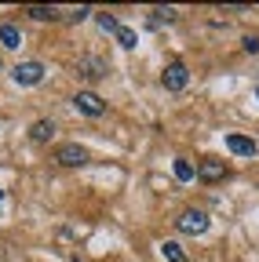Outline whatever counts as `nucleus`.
<instances>
[{
  "label": "nucleus",
  "instance_id": "9",
  "mask_svg": "<svg viewBox=\"0 0 259 262\" xmlns=\"http://www.w3.org/2000/svg\"><path fill=\"white\" fill-rule=\"evenodd\" d=\"M26 15L37 18V22H58V18H62V11H58V8H48V4H29Z\"/></svg>",
  "mask_w": 259,
  "mask_h": 262
},
{
  "label": "nucleus",
  "instance_id": "6",
  "mask_svg": "<svg viewBox=\"0 0 259 262\" xmlns=\"http://www.w3.org/2000/svg\"><path fill=\"white\" fill-rule=\"evenodd\" d=\"M73 106H77L84 117H103V113H106V102H103L95 91H77V95H73Z\"/></svg>",
  "mask_w": 259,
  "mask_h": 262
},
{
  "label": "nucleus",
  "instance_id": "19",
  "mask_svg": "<svg viewBox=\"0 0 259 262\" xmlns=\"http://www.w3.org/2000/svg\"><path fill=\"white\" fill-rule=\"evenodd\" d=\"M0 208H4V189H0Z\"/></svg>",
  "mask_w": 259,
  "mask_h": 262
},
{
  "label": "nucleus",
  "instance_id": "3",
  "mask_svg": "<svg viewBox=\"0 0 259 262\" xmlns=\"http://www.w3.org/2000/svg\"><path fill=\"white\" fill-rule=\"evenodd\" d=\"M55 160L62 164V168H81V164H88V149L81 142H62L55 149Z\"/></svg>",
  "mask_w": 259,
  "mask_h": 262
},
{
  "label": "nucleus",
  "instance_id": "1",
  "mask_svg": "<svg viewBox=\"0 0 259 262\" xmlns=\"http://www.w3.org/2000/svg\"><path fill=\"white\" fill-rule=\"evenodd\" d=\"M11 80H15L18 88H33V84L44 80V66H41V62H18L15 70H11Z\"/></svg>",
  "mask_w": 259,
  "mask_h": 262
},
{
  "label": "nucleus",
  "instance_id": "14",
  "mask_svg": "<svg viewBox=\"0 0 259 262\" xmlns=\"http://www.w3.org/2000/svg\"><path fill=\"white\" fill-rule=\"evenodd\" d=\"M172 171H175V179H179V182H190L193 175H197V168H193L190 160H175V168H172Z\"/></svg>",
  "mask_w": 259,
  "mask_h": 262
},
{
  "label": "nucleus",
  "instance_id": "18",
  "mask_svg": "<svg viewBox=\"0 0 259 262\" xmlns=\"http://www.w3.org/2000/svg\"><path fill=\"white\" fill-rule=\"evenodd\" d=\"M241 44H245V51H248V55H259V37H245Z\"/></svg>",
  "mask_w": 259,
  "mask_h": 262
},
{
  "label": "nucleus",
  "instance_id": "5",
  "mask_svg": "<svg viewBox=\"0 0 259 262\" xmlns=\"http://www.w3.org/2000/svg\"><path fill=\"white\" fill-rule=\"evenodd\" d=\"M161 84H165L168 91H183V88L190 84L186 66H183V62H168V66H165V73H161Z\"/></svg>",
  "mask_w": 259,
  "mask_h": 262
},
{
  "label": "nucleus",
  "instance_id": "17",
  "mask_svg": "<svg viewBox=\"0 0 259 262\" xmlns=\"http://www.w3.org/2000/svg\"><path fill=\"white\" fill-rule=\"evenodd\" d=\"M88 15H91V8H84V4H81V8H73V11H66V18H70V22H84Z\"/></svg>",
  "mask_w": 259,
  "mask_h": 262
},
{
  "label": "nucleus",
  "instance_id": "16",
  "mask_svg": "<svg viewBox=\"0 0 259 262\" xmlns=\"http://www.w3.org/2000/svg\"><path fill=\"white\" fill-rule=\"evenodd\" d=\"M99 18V26H103V33H121V22L110 15V11H103V15H95Z\"/></svg>",
  "mask_w": 259,
  "mask_h": 262
},
{
  "label": "nucleus",
  "instance_id": "10",
  "mask_svg": "<svg viewBox=\"0 0 259 262\" xmlns=\"http://www.w3.org/2000/svg\"><path fill=\"white\" fill-rule=\"evenodd\" d=\"M0 44L15 51V48L22 44V33H18V26H11V22H4V26H0Z\"/></svg>",
  "mask_w": 259,
  "mask_h": 262
},
{
  "label": "nucleus",
  "instance_id": "15",
  "mask_svg": "<svg viewBox=\"0 0 259 262\" xmlns=\"http://www.w3.org/2000/svg\"><path fill=\"white\" fill-rule=\"evenodd\" d=\"M117 44H121L124 51H132V48L139 44V37H135V29H128V26H121V33H117Z\"/></svg>",
  "mask_w": 259,
  "mask_h": 262
},
{
  "label": "nucleus",
  "instance_id": "20",
  "mask_svg": "<svg viewBox=\"0 0 259 262\" xmlns=\"http://www.w3.org/2000/svg\"><path fill=\"white\" fill-rule=\"evenodd\" d=\"M255 98H259V91H255Z\"/></svg>",
  "mask_w": 259,
  "mask_h": 262
},
{
  "label": "nucleus",
  "instance_id": "11",
  "mask_svg": "<svg viewBox=\"0 0 259 262\" xmlns=\"http://www.w3.org/2000/svg\"><path fill=\"white\" fill-rule=\"evenodd\" d=\"M51 135H55L51 120H37L33 127H29V139H33V142H51Z\"/></svg>",
  "mask_w": 259,
  "mask_h": 262
},
{
  "label": "nucleus",
  "instance_id": "8",
  "mask_svg": "<svg viewBox=\"0 0 259 262\" xmlns=\"http://www.w3.org/2000/svg\"><path fill=\"white\" fill-rule=\"evenodd\" d=\"M226 149L237 153V157H255V142L245 135H226Z\"/></svg>",
  "mask_w": 259,
  "mask_h": 262
},
{
  "label": "nucleus",
  "instance_id": "2",
  "mask_svg": "<svg viewBox=\"0 0 259 262\" xmlns=\"http://www.w3.org/2000/svg\"><path fill=\"white\" fill-rule=\"evenodd\" d=\"M175 226H179V233L197 237V233H205V229H208V215H205V211H197V208H186V211L175 219Z\"/></svg>",
  "mask_w": 259,
  "mask_h": 262
},
{
  "label": "nucleus",
  "instance_id": "12",
  "mask_svg": "<svg viewBox=\"0 0 259 262\" xmlns=\"http://www.w3.org/2000/svg\"><path fill=\"white\" fill-rule=\"evenodd\" d=\"M161 255H165V262H186V255H183V248H179L175 241H165V244H161Z\"/></svg>",
  "mask_w": 259,
  "mask_h": 262
},
{
  "label": "nucleus",
  "instance_id": "13",
  "mask_svg": "<svg viewBox=\"0 0 259 262\" xmlns=\"http://www.w3.org/2000/svg\"><path fill=\"white\" fill-rule=\"evenodd\" d=\"M150 15H153V18H150V26H161V22H175V18H179V11H175V8H153Z\"/></svg>",
  "mask_w": 259,
  "mask_h": 262
},
{
  "label": "nucleus",
  "instance_id": "4",
  "mask_svg": "<svg viewBox=\"0 0 259 262\" xmlns=\"http://www.w3.org/2000/svg\"><path fill=\"white\" fill-rule=\"evenodd\" d=\"M77 73H81L84 80H103V77L110 73V66H106L99 55H81V62H77Z\"/></svg>",
  "mask_w": 259,
  "mask_h": 262
},
{
  "label": "nucleus",
  "instance_id": "7",
  "mask_svg": "<svg viewBox=\"0 0 259 262\" xmlns=\"http://www.w3.org/2000/svg\"><path fill=\"white\" fill-rule=\"evenodd\" d=\"M197 179H201V182H219V179H226V164L215 160V157H205V160L197 164Z\"/></svg>",
  "mask_w": 259,
  "mask_h": 262
}]
</instances>
